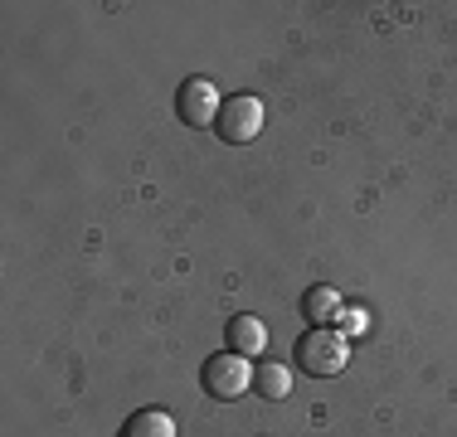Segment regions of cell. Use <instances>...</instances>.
Listing matches in <instances>:
<instances>
[{"instance_id": "2", "label": "cell", "mask_w": 457, "mask_h": 437, "mask_svg": "<svg viewBox=\"0 0 457 437\" xmlns=\"http://www.w3.org/2000/svg\"><path fill=\"white\" fill-rule=\"evenodd\" d=\"M200 384L210 399H244L248 389H253V359H244V355H234V350H220V355H210L204 359V369H200Z\"/></svg>"}, {"instance_id": "7", "label": "cell", "mask_w": 457, "mask_h": 437, "mask_svg": "<svg viewBox=\"0 0 457 437\" xmlns=\"http://www.w3.org/2000/svg\"><path fill=\"white\" fill-rule=\"evenodd\" d=\"M117 437H176V418L166 408H137Z\"/></svg>"}, {"instance_id": "4", "label": "cell", "mask_w": 457, "mask_h": 437, "mask_svg": "<svg viewBox=\"0 0 457 437\" xmlns=\"http://www.w3.org/2000/svg\"><path fill=\"white\" fill-rule=\"evenodd\" d=\"M220 107H224V97H220V87H214L210 78H185L180 83L176 112H180L185 127H214L220 122Z\"/></svg>"}, {"instance_id": "3", "label": "cell", "mask_w": 457, "mask_h": 437, "mask_svg": "<svg viewBox=\"0 0 457 437\" xmlns=\"http://www.w3.org/2000/svg\"><path fill=\"white\" fill-rule=\"evenodd\" d=\"M214 131H220V141H228V146H244V141H253L258 131H263V103H258V97H248V93L224 97Z\"/></svg>"}, {"instance_id": "1", "label": "cell", "mask_w": 457, "mask_h": 437, "mask_svg": "<svg viewBox=\"0 0 457 437\" xmlns=\"http://www.w3.org/2000/svg\"><path fill=\"white\" fill-rule=\"evenodd\" d=\"M292 359L302 365V375L331 379V375H341V369L351 365V341H345L336 326H312V331L297 341V355Z\"/></svg>"}, {"instance_id": "9", "label": "cell", "mask_w": 457, "mask_h": 437, "mask_svg": "<svg viewBox=\"0 0 457 437\" xmlns=\"http://www.w3.org/2000/svg\"><path fill=\"white\" fill-rule=\"evenodd\" d=\"M336 331H341L345 341H351V335H365V331H370V316L361 311V306H345L341 321H336Z\"/></svg>"}, {"instance_id": "8", "label": "cell", "mask_w": 457, "mask_h": 437, "mask_svg": "<svg viewBox=\"0 0 457 437\" xmlns=\"http://www.w3.org/2000/svg\"><path fill=\"white\" fill-rule=\"evenodd\" d=\"M253 389L263 393V399H273V403L287 399L292 393V369L282 365V359H263V365L253 369Z\"/></svg>"}, {"instance_id": "6", "label": "cell", "mask_w": 457, "mask_h": 437, "mask_svg": "<svg viewBox=\"0 0 457 437\" xmlns=\"http://www.w3.org/2000/svg\"><path fill=\"white\" fill-rule=\"evenodd\" d=\"M341 292L336 287H312L307 297H302V321H312V326H331V321H341Z\"/></svg>"}, {"instance_id": "5", "label": "cell", "mask_w": 457, "mask_h": 437, "mask_svg": "<svg viewBox=\"0 0 457 437\" xmlns=\"http://www.w3.org/2000/svg\"><path fill=\"white\" fill-rule=\"evenodd\" d=\"M228 350L244 355V359L263 355L268 350V326L258 321V316H234V321H228Z\"/></svg>"}]
</instances>
